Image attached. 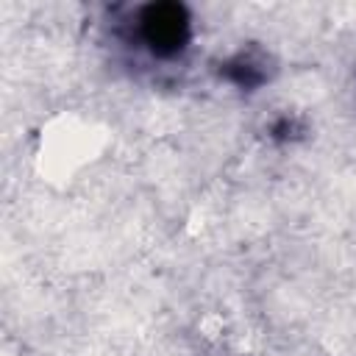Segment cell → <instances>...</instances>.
Instances as JSON below:
<instances>
[{"label":"cell","mask_w":356,"mask_h":356,"mask_svg":"<svg viewBox=\"0 0 356 356\" xmlns=\"http://www.w3.org/2000/svg\"><path fill=\"white\" fill-rule=\"evenodd\" d=\"M136 36L153 58H175L192 42V17L181 3H147L136 11Z\"/></svg>","instance_id":"cell-1"},{"label":"cell","mask_w":356,"mask_h":356,"mask_svg":"<svg viewBox=\"0 0 356 356\" xmlns=\"http://www.w3.org/2000/svg\"><path fill=\"white\" fill-rule=\"evenodd\" d=\"M220 75L228 83H234L236 89H248L250 92V89H259L267 81V61L261 56H256L253 50H239L236 56H231L222 64Z\"/></svg>","instance_id":"cell-2"}]
</instances>
